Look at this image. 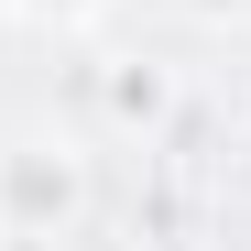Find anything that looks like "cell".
Masks as SVG:
<instances>
[{"instance_id": "cell-1", "label": "cell", "mask_w": 251, "mask_h": 251, "mask_svg": "<svg viewBox=\"0 0 251 251\" xmlns=\"http://www.w3.org/2000/svg\"><path fill=\"white\" fill-rule=\"evenodd\" d=\"M88 153H76L66 131H11L0 142V240H66L76 219H88Z\"/></svg>"}, {"instance_id": "cell-2", "label": "cell", "mask_w": 251, "mask_h": 251, "mask_svg": "<svg viewBox=\"0 0 251 251\" xmlns=\"http://www.w3.org/2000/svg\"><path fill=\"white\" fill-rule=\"evenodd\" d=\"M99 99H109V131H164L175 120V76L164 66H109Z\"/></svg>"}, {"instance_id": "cell-3", "label": "cell", "mask_w": 251, "mask_h": 251, "mask_svg": "<svg viewBox=\"0 0 251 251\" xmlns=\"http://www.w3.org/2000/svg\"><path fill=\"white\" fill-rule=\"evenodd\" d=\"M11 11H22V22H44V33H76V22H99L109 0H11Z\"/></svg>"}, {"instance_id": "cell-4", "label": "cell", "mask_w": 251, "mask_h": 251, "mask_svg": "<svg viewBox=\"0 0 251 251\" xmlns=\"http://www.w3.org/2000/svg\"><path fill=\"white\" fill-rule=\"evenodd\" d=\"M44 251H142V240H120V229H99V219H76V229L44 240Z\"/></svg>"}]
</instances>
